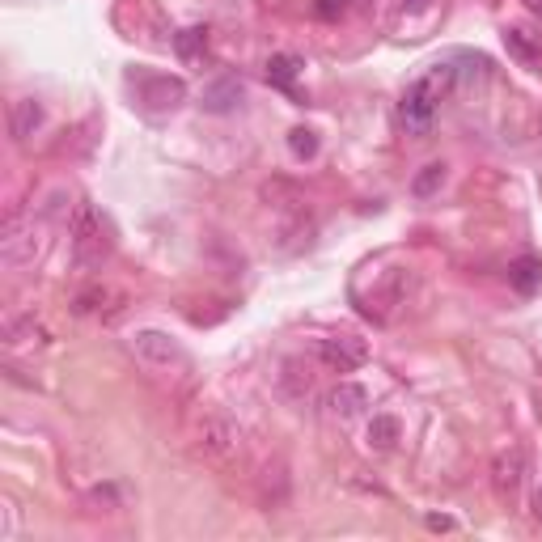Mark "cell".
<instances>
[{"label":"cell","mask_w":542,"mask_h":542,"mask_svg":"<svg viewBox=\"0 0 542 542\" xmlns=\"http://www.w3.org/2000/svg\"><path fill=\"white\" fill-rule=\"evenodd\" d=\"M441 183H445V166H441V161H428V166L411 178V195H415V200H428V195L441 191Z\"/></svg>","instance_id":"cell-17"},{"label":"cell","mask_w":542,"mask_h":542,"mask_svg":"<svg viewBox=\"0 0 542 542\" xmlns=\"http://www.w3.org/2000/svg\"><path fill=\"white\" fill-rule=\"evenodd\" d=\"M0 246H5V263L22 267V263L34 259V229H22V221L13 216V221L5 225V238H0Z\"/></svg>","instance_id":"cell-8"},{"label":"cell","mask_w":542,"mask_h":542,"mask_svg":"<svg viewBox=\"0 0 542 542\" xmlns=\"http://www.w3.org/2000/svg\"><path fill=\"white\" fill-rule=\"evenodd\" d=\"M534 517L542 521V487H538V492H534Z\"/></svg>","instance_id":"cell-23"},{"label":"cell","mask_w":542,"mask_h":542,"mask_svg":"<svg viewBox=\"0 0 542 542\" xmlns=\"http://www.w3.org/2000/svg\"><path fill=\"white\" fill-rule=\"evenodd\" d=\"M132 348H136V356L144 360L149 369H178V365H187V352L178 348V339H170L166 331H140L136 339H132Z\"/></svg>","instance_id":"cell-4"},{"label":"cell","mask_w":542,"mask_h":542,"mask_svg":"<svg viewBox=\"0 0 542 542\" xmlns=\"http://www.w3.org/2000/svg\"><path fill=\"white\" fill-rule=\"evenodd\" d=\"M72 255H77L81 267H102V259L111 255V238H106L102 216L81 204L77 216H72Z\"/></svg>","instance_id":"cell-2"},{"label":"cell","mask_w":542,"mask_h":542,"mask_svg":"<svg viewBox=\"0 0 542 542\" xmlns=\"http://www.w3.org/2000/svg\"><path fill=\"white\" fill-rule=\"evenodd\" d=\"M200 449H204L208 458H221L225 462V458H233L242 449V432L233 428L225 415H208V420L200 424Z\"/></svg>","instance_id":"cell-5"},{"label":"cell","mask_w":542,"mask_h":542,"mask_svg":"<svg viewBox=\"0 0 542 542\" xmlns=\"http://www.w3.org/2000/svg\"><path fill=\"white\" fill-rule=\"evenodd\" d=\"M526 9H530V13H538V17H542V0H526Z\"/></svg>","instance_id":"cell-24"},{"label":"cell","mask_w":542,"mask_h":542,"mask_svg":"<svg viewBox=\"0 0 542 542\" xmlns=\"http://www.w3.org/2000/svg\"><path fill=\"white\" fill-rule=\"evenodd\" d=\"M187 98V85L178 77H140V102L149 106V111H174V106H183Z\"/></svg>","instance_id":"cell-6"},{"label":"cell","mask_w":542,"mask_h":542,"mask_svg":"<svg viewBox=\"0 0 542 542\" xmlns=\"http://www.w3.org/2000/svg\"><path fill=\"white\" fill-rule=\"evenodd\" d=\"M288 149H293L297 157H314L318 153V136L310 128H293L288 132Z\"/></svg>","instance_id":"cell-19"},{"label":"cell","mask_w":542,"mask_h":542,"mask_svg":"<svg viewBox=\"0 0 542 542\" xmlns=\"http://www.w3.org/2000/svg\"><path fill=\"white\" fill-rule=\"evenodd\" d=\"M238 102H242V81L238 77H221L216 85L204 89V111H212V115H229Z\"/></svg>","instance_id":"cell-10"},{"label":"cell","mask_w":542,"mask_h":542,"mask_svg":"<svg viewBox=\"0 0 542 542\" xmlns=\"http://www.w3.org/2000/svg\"><path fill=\"white\" fill-rule=\"evenodd\" d=\"M174 51L183 56L187 64L200 68L208 60V26H187V30H178L174 34Z\"/></svg>","instance_id":"cell-12"},{"label":"cell","mask_w":542,"mask_h":542,"mask_svg":"<svg viewBox=\"0 0 542 542\" xmlns=\"http://www.w3.org/2000/svg\"><path fill=\"white\" fill-rule=\"evenodd\" d=\"M454 85H458L454 64H432L420 81L407 85V94L399 102V123L411 136H428L432 123H437V115H441V102L454 94Z\"/></svg>","instance_id":"cell-1"},{"label":"cell","mask_w":542,"mask_h":542,"mask_svg":"<svg viewBox=\"0 0 542 542\" xmlns=\"http://www.w3.org/2000/svg\"><path fill=\"white\" fill-rule=\"evenodd\" d=\"M314 9H318V17H339L348 9V0H314Z\"/></svg>","instance_id":"cell-21"},{"label":"cell","mask_w":542,"mask_h":542,"mask_svg":"<svg viewBox=\"0 0 542 542\" xmlns=\"http://www.w3.org/2000/svg\"><path fill=\"white\" fill-rule=\"evenodd\" d=\"M5 343H9V348H43V343H47V327L34 314L13 318L9 331H5Z\"/></svg>","instance_id":"cell-11"},{"label":"cell","mask_w":542,"mask_h":542,"mask_svg":"<svg viewBox=\"0 0 542 542\" xmlns=\"http://www.w3.org/2000/svg\"><path fill=\"white\" fill-rule=\"evenodd\" d=\"M394 441H399V420H394V415H373L369 445H373V449H390Z\"/></svg>","instance_id":"cell-18"},{"label":"cell","mask_w":542,"mask_h":542,"mask_svg":"<svg viewBox=\"0 0 542 542\" xmlns=\"http://www.w3.org/2000/svg\"><path fill=\"white\" fill-rule=\"evenodd\" d=\"M314 352H318V360L331 373H352V369H360L369 360V343L360 339V335H352V331H339V335L318 339Z\"/></svg>","instance_id":"cell-3"},{"label":"cell","mask_w":542,"mask_h":542,"mask_svg":"<svg viewBox=\"0 0 542 542\" xmlns=\"http://www.w3.org/2000/svg\"><path fill=\"white\" fill-rule=\"evenodd\" d=\"M297 72H301V60H297V56H271V60H267V81L276 85V89H284V94H297V89H293Z\"/></svg>","instance_id":"cell-15"},{"label":"cell","mask_w":542,"mask_h":542,"mask_svg":"<svg viewBox=\"0 0 542 542\" xmlns=\"http://www.w3.org/2000/svg\"><path fill=\"white\" fill-rule=\"evenodd\" d=\"M89 504H94V509H119V492H115L111 483L94 487V492H89Z\"/></svg>","instance_id":"cell-20"},{"label":"cell","mask_w":542,"mask_h":542,"mask_svg":"<svg viewBox=\"0 0 542 542\" xmlns=\"http://www.w3.org/2000/svg\"><path fill=\"white\" fill-rule=\"evenodd\" d=\"M369 407V390L365 386H356V382H339L331 390V411L339 415V420H356L360 411Z\"/></svg>","instance_id":"cell-9"},{"label":"cell","mask_w":542,"mask_h":542,"mask_svg":"<svg viewBox=\"0 0 542 542\" xmlns=\"http://www.w3.org/2000/svg\"><path fill=\"white\" fill-rule=\"evenodd\" d=\"M509 284L517 288V293H538L542 288V259L538 255H521V259H513L509 263Z\"/></svg>","instance_id":"cell-13"},{"label":"cell","mask_w":542,"mask_h":542,"mask_svg":"<svg viewBox=\"0 0 542 542\" xmlns=\"http://www.w3.org/2000/svg\"><path fill=\"white\" fill-rule=\"evenodd\" d=\"M492 483L500 496H517V487L526 483V454L521 449H500L492 458Z\"/></svg>","instance_id":"cell-7"},{"label":"cell","mask_w":542,"mask_h":542,"mask_svg":"<svg viewBox=\"0 0 542 542\" xmlns=\"http://www.w3.org/2000/svg\"><path fill=\"white\" fill-rule=\"evenodd\" d=\"M504 47H509V56H513L517 64H526V68H538V64H542V47L530 39L526 30L509 26V30H504Z\"/></svg>","instance_id":"cell-14"},{"label":"cell","mask_w":542,"mask_h":542,"mask_svg":"<svg viewBox=\"0 0 542 542\" xmlns=\"http://www.w3.org/2000/svg\"><path fill=\"white\" fill-rule=\"evenodd\" d=\"M43 123V106L34 102V98H22V102H13V136L17 140H26L34 136V128Z\"/></svg>","instance_id":"cell-16"},{"label":"cell","mask_w":542,"mask_h":542,"mask_svg":"<svg viewBox=\"0 0 542 542\" xmlns=\"http://www.w3.org/2000/svg\"><path fill=\"white\" fill-rule=\"evenodd\" d=\"M428 530H454V521L449 517H428Z\"/></svg>","instance_id":"cell-22"}]
</instances>
